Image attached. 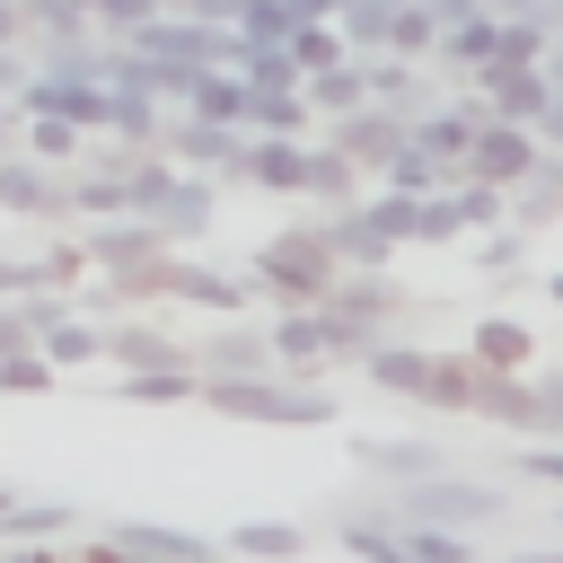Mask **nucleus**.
Segmentation results:
<instances>
[{
  "label": "nucleus",
  "instance_id": "6e6552de",
  "mask_svg": "<svg viewBox=\"0 0 563 563\" xmlns=\"http://www.w3.org/2000/svg\"><path fill=\"white\" fill-rule=\"evenodd\" d=\"M545 158H554V150H545L528 123H501V114H493V123L475 132V158H466V176H484V185H501V194H510V185H519V176H537Z\"/></svg>",
  "mask_w": 563,
  "mask_h": 563
},
{
  "label": "nucleus",
  "instance_id": "0eeeda50",
  "mask_svg": "<svg viewBox=\"0 0 563 563\" xmlns=\"http://www.w3.org/2000/svg\"><path fill=\"white\" fill-rule=\"evenodd\" d=\"M325 141H334V150H343L352 167H369V176H378V167H387V158H396V150L413 141V123H405L396 106H378V97H369V106L334 114V123H325Z\"/></svg>",
  "mask_w": 563,
  "mask_h": 563
},
{
  "label": "nucleus",
  "instance_id": "3c124183",
  "mask_svg": "<svg viewBox=\"0 0 563 563\" xmlns=\"http://www.w3.org/2000/svg\"><path fill=\"white\" fill-rule=\"evenodd\" d=\"M18 290H35V255H0V299H18Z\"/></svg>",
  "mask_w": 563,
  "mask_h": 563
},
{
  "label": "nucleus",
  "instance_id": "8fccbe9b",
  "mask_svg": "<svg viewBox=\"0 0 563 563\" xmlns=\"http://www.w3.org/2000/svg\"><path fill=\"white\" fill-rule=\"evenodd\" d=\"M167 9H185V18H202V26H238L246 0H167Z\"/></svg>",
  "mask_w": 563,
  "mask_h": 563
},
{
  "label": "nucleus",
  "instance_id": "a19ab883",
  "mask_svg": "<svg viewBox=\"0 0 563 563\" xmlns=\"http://www.w3.org/2000/svg\"><path fill=\"white\" fill-rule=\"evenodd\" d=\"M290 35H299L290 0H246L238 9V44H290Z\"/></svg>",
  "mask_w": 563,
  "mask_h": 563
},
{
  "label": "nucleus",
  "instance_id": "b1692460",
  "mask_svg": "<svg viewBox=\"0 0 563 563\" xmlns=\"http://www.w3.org/2000/svg\"><path fill=\"white\" fill-rule=\"evenodd\" d=\"M229 554L238 563H299L308 554V528L299 519H238L229 528Z\"/></svg>",
  "mask_w": 563,
  "mask_h": 563
},
{
  "label": "nucleus",
  "instance_id": "412c9836",
  "mask_svg": "<svg viewBox=\"0 0 563 563\" xmlns=\"http://www.w3.org/2000/svg\"><path fill=\"white\" fill-rule=\"evenodd\" d=\"M343 317H361V325H378V334H396V317H413V299L387 282V273H343L334 290H325Z\"/></svg>",
  "mask_w": 563,
  "mask_h": 563
},
{
  "label": "nucleus",
  "instance_id": "9d476101",
  "mask_svg": "<svg viewBox=\"0 0 563 563\" xmlns=\"http://www.w3.org/2000/svg\"><path fill=\"white\" fill-rule=\"evenodd\" d=\"M194 369H202V378H264V369H282V361H273V325L220 317V334L194 343Z\"/></svg>",
  "mask_w": 563,
  "mask_h": 563
},
{
  "label": "nucleus",
  "instance_id": "4468645a",
  "mask_svg": "<svg viewBox=\"0 0 563 563\" xmlns=\"http://www.w3.org/2000/svg\"><path fill=\"white\" fill-rule=\"evenodd\" d=\"M167 299H176V308H211V317H246L255 282H238V273H220V264H194V255H167Z\"/></svg>",
  "mask_w": 563,
  "mask_h": 563
},
{
  "label": "nucleus",
  "instance_id": "e433bc0d",
  "mask_svg": "<svg viewBox=\"0 0 563 563\" xmlns=\"http://www.w3.org/2000/svg\"><path fill=\"white\" fill-rule=\"evenodd\" d=\"M79 273H97L88 238H53V246L35 255V290H79Z\"/></svg>",
  "mask_w": 563,
  "mask_h": 563
},
{
  "label": "nucleus",
  "instance_id": "bf43d9fd",
  "mask_svg": "<svg viewBox=\"0 0 563 563\" xmlns=\"http://www.w3.org/2000/svg\"><path fill=\"white\" fill-rule=\"evenodd\" d=\"M545 299H554V308H563V273H545Z\"/></svg>",
  "mask_w": 563,
  "mask_h": 563
},
{
  "label": "nucleus",
  "instance_id": "de8ad7c7",
  "mask_svg": "<svg viewBox=\"0 0 563 563\" xmlns=\"http://www.w3.org/2000/svg\"><path fill=\"white\" fill-rule=\"evenodd\" d=\"M501 475H519V484H563V449H545V440H519V449L501 457Z\"/></svg>",
  "mask_w": 563,
  "mask_h": 563
},
{
  "label": "nucleus",
  "instance_id": "a18cd8bd",
  "mask_svg": "<svg viewBox=\"0 0 563 563\" xmlns=\"http://www.w3.org/2000/svg\"><path fill=\"white\" fill-rule=\"evenodd\" d=\"M158 9H167V0H97L88 18H97V35H106V44H123V35H141Z\"/></svg>",
  "mask_w": 563,
  "mask_h": 563
},
{
  "label": "nucleus",
  "instance_id": "dca6fc26",
  "mask_svg": "<svg viewBox=\"0 0 563 563\" xmlns=\"http://www.w3.org/2000/svg\"><path fill=\"white\" fill-rule=\"evenodd\" d=\"M352 466L378 475V484H422V475H449V449L440 440H352Z\"/></svg>",
  "mask_w": 563,
  "mask_h": 563
},
{
  "label": "nucleus",
  "instance_id": "9b49d317",
  "mask_svg": "<svg viewBox=\"0 0 563 563\" xmlns=\"http://www.w3.org/2000/svg\"><path fill=\"white\" fill-rule=\"evenodd\" d=\"M88 255H97V273H132V264H158V255H176V246H167L158 220L114 211V220H88Z\"/></svg>",
  "mask_w": 563,
  "mask_h": 563
},
{
  "label": "nucleus",
  "instance_id": "37998d69",
  "mask_svg": "<svg viewBox=\"0 0 563 563\" xmlns=\"http://www.w3.org/2000/svg\"><path fill=\"white\" fill-rule=\"evenodd\" d=\"M361 211H369V220H378V229H387L396 246H413V211H422V194H405V185H378V194H369Z\"/></svg>",
  "mask_w": 563,
  "mask_h": 563
},
{
  "label": "nucleus",
  "instance_id": "4d7b16f0",
  "mask_svg": "<svg viewBox=\"0 0 563 563\" xmlns=\"http://www.w3.org/2000/svg\"><path fill=\"white\" fill-rule=\"evenodd\" d=\"M510 563H563V545H519Z\"/></svg>",
  "mask_w": 563,
  "mask_h": 563
},
{
  "label": "nucleus",
  "instance_id": "79ce46f5",
  "mask_svg": "<svg viewBox=\"0 0 563 563\" xmlns=\"http://www.w3.org/2000/svg\"><path fill=\"white\" fill-rule=\"evenodd\" d=\"M343 53H352V44H343V26H334V18H325V26H299V35H290V62H299V79H308V70H334Z\"/></svg>",
  "mask_w": 563,
  "mask_h": 563
},
{
  "label": "nucleus",
  "instance_id": "13d9d810",
  "mask_svg": "<svg viewBox=\"0 0 563 563\" xmlns=\"http://www.w3.org/2000/svg\"><path fill=\"white\" fill-rule=\"evenodd\" d=\"M484 9H493V18H528L537 0H484Z\"/></svg>",
  "mask_w": 563,
  "mask_h": 563
},
{
  "label": "nucleus",
  "instance_id": "ea45409f",
  "mask_svg": "<svg viewBox=\"0 0 563 563\" xmlns=\"http://www.w3.org/2000/svg\"><path fill=\"white\" fill-rule=\"evenodd\" d=\"M528 440H563V369H528Z\"/></svg>",
  "mask_w": 563,
  "mask_h": 563
},
{
  "label": "nucleus",
  "instance_id": "7c9ffc66",
  "mask_svg": "<svg viewBox=\"0 0 563 563\" xmlns=\"http://www.w3.org/2000/svg\"><path fill=\"white\" fill-rule=\"evenodd\" d=\"M176 114H202V123H238L246 132V70H202Z\"/></svg>",
  "mask_w": 563,
  "mask_h": 563
},
{
  "label": "nucleus",
  "instance_id": "5701e85b",
  "mask_svg": "<svg viewBox=\"0 0 563 563\" xmlns=\"http://www.w3.org/2000/svg\"><path fill=\"white\" fill-rule=\"evenodd\" d=\"M273 361L290 369V378H317L334 352H325V325H317V308H282V325H273Z\"/></svg>",
  "mask_w": 563,
  "mask_h": 563
},
{
  "label": "nucleus",
  "instance_id": "603ef678",
  "mask_svg": "<svg viewBox=\"0 0 563 563\" xmlns=\"http://www.w3.org/2000/svg\"><path fill=\"white\" fill-rule=\"evenodd\" d=\"M0 44H26V0H0Z\"/></svg>",
  "mask_w": 563,
  "mask_h": 563
},
{
  "label": "nucleus",
  "instance_id": "f3484780",
  "mask_svg": "<svg viewBox=\"0 0 563 563\" xmlns=\"http://www.w3.org/2000/svg\"><path fill=\"white\" fill-rule=\"evenodd\" d=\"M440 79H466L475 88V70H493L501 62V18L493 9H475V18H457V26H440Z\"/></svg>",
  "mask_w": 563,
  "mask_h": 563
},
{
  "label": "nucleus",
  "instance_id": "5fc2aeb1",
  "mask_svg": "<svg viewBox=\"0 0 563 563\" xmlns=\"http://www.w3.org/2000/svg\"><path fill=\"white\" fill-rule=\"evenodd\" d=\"M537 70H545V88H554V106H563V35L545 44V62H537Z\"/></svg>",
  "mask_w": 563,
  "mask_h": 563
},
{
  "label": "nucleus",
  "instance_id": "2f4dec72",
  "mask_svg": "<svg viewBox=\"0 0 563 563\" xmlns=\"http://www.w3.org/2000/svg\"><path fill=\"white\" fill-rule=\"evenodd\" d=\"M361 176H369V167H352L334 141H317V158H308V202L343 211V202H361Z\"/></svg>",
  "mask_w": 563,
  "mask_h": 563
},
{
  "label": "nucleus",
  "instance_id": "aec40b11",
  "mask_svg": "<svg viewBox=\"0 0 563 563\" xmlns=\"http://www.w3.org/2000/svg\"><path fill=\"white\" fill-rule=\"evenodd\" d=\"M325 238H334V255H343V273H387V255H396V238L361 211V202H343V211H325Z\"/></svg>",
  "mask_w": 563,
  "mask_h": 563
},
{
  "label": "nucleus",
  "instance_id": "49530a36",
  "mask_svg": "<svg viewBox=\"0 0 563 563\" xmlns=\"http://www.w3.org/2000/svg\"><path fill=\"white\" fill-rule=\"evenodd\" d=\"M475 264H484V273H519V264H528V229H510V220L484 229V238H475Z\"/></svg>",
  "mask_w": 563,
  "mask_h": 563
},
{
  "label": "nucleus",
  "instance_id": "052dcab7",
  "mask_svg": "<svg viewBox=\"0 0 563 563\" xmlns=\"http://www.w3.org/2000/svg\"><path fill=\"white\" fill-rule=\"evenodd\" d=\"M554 158H563V150H554Z\"/></svg>",
  "mask_w": 563,
  "mask_h": 563
},
{
  "label": "nucleus",
  "instance_id": "a211bd4d",
  "mask_svg": "<svg viewBox=\"0 0 563 563\" xmlns=\"http://www.w3.org/2000/svg\"><path fill=\"white\" fill-rule=\"evenodd\" d=\"M466 361H475V369H501V378H528V369H537V334L493 308V317L466 325Z\"/></svg>",
  "mask_w": 563,
  "mask_h": 563
},
{
  "label": "nucleus",
  "instance_id": "ddd939ff",
  "mask_svg": "<svg viewBox=\"0 0 563 563\" xmlns=\"http://www.w3.org/2000/svg\"><path fill=\"white\" fill-rule=\"evenodd\" d=\"M176 167H202V176H229L238 167V150H246V132L238 123H202V114H167V141H158Z\"/></svg>",
  "mask_w": 563,
  "mask_h": 563
},
{
  "label": "nucleus",
  "instance_id": "cd10ccee",
  "mask_svg": "<svg viewBox=\"0 0 563 563\" xmlns=\"http://www.w3.org/2000/svg\"><path fill=\"white\" fill-rule=\"evenodd\" d=\"M79 528V501H62V493H44V501H9L0 510V545H26V537H70Z\"/></svg>",
  "mask_w": 563,
  "mask_h": 563
},
{
  "label": "nucleus",
  "instance_id": "f704fd0d",
  "mask_svg": "<svg viewBox=\"0 0 563 563\" xmlns=\"http://www.w3.org/2000/svg\"><path fill=\"white\" fill-rule=\"evenodd\" d=\"M114 396H132V405H185V396H202V369H123Z\"/></svg>",
  "mask_w": 563,
  "mask_h": 563
},
{
  "label": "nucleus",
  "instance_id": "864d4df0",
  "mask_svg": "<svg viewBox=\"0 0 563 563\" xmlns=\"http://www.w3.org/2000/svg\"><path fill=\"white\" fill-rule=\"evenodd\" d=\"M290 18L299 26H325V18H343V0H290Z\"/></svg>",
  "mask_w": 563,
  "mask_h": 563
},
{
  "label": "nucleus",
  "instance_id": "a878e982",
  "mask_svg": "<svg viewBox=\"0 0 563 563\" xmlns=\"http://www.w3.org/2000/svg\"><path fill=\"white\" fill-rule=\"evenodd\" d=\"M18 150L44 158V167H79V158H88V123H70V114H26V123H18Z\"/></svg>",
  "mask_w": 563,
  "mask_h": 563
},
{
  "label": "nucleus",
  "instance_id": "f257e3e1",
  "mask_svg": "<svg viewBox=\"0 0 563 563\" xmlns=\"http://www.w3.org/2000/svg\"><path fill=\"white\" fill-rule=\"evenodd\" d=\"M361 510H378V519H431V528H466V537H484V528H501L510 519V493H501V475H422V484H387V493H361Z\"/></svg>",
  "mask_w": 563,
  "mask_h": 563
},
{
  "label": "nucleus",
  "instance_id": "393cba45",
  "mask_svg": "<svg viewBox=\"0 0 563 563\" xmlns=\"http://www.w3.org/2000/svg\"><path fill=\"white\" fill-rule=\"evenodd\" d=\"M299 88H308V106H317V123H334V114H352V106H369V70H361V53H343L334 70H308Z\"/></svg>",
  "mask_w": 563,
  "mask_h": 563
},
{
  "label": "nucleus",
  "instance_id": "473e14b6",
  "mask_svg": "<svg viewBox=\"0 0 563 563\" xmlns=\"http://www.w3.org/2000/svg\"><path fill=\"white\" fill-rule=\"evenodd\" d=\"M457 238H475V220H466V202H457V185H440V194H422V211H413V246H457Z\"/></svg>",
  "mask_w": 563,
  "mask_h": 563
},
{
  "label": "nucleus",
  "instance_id": "7ed1b4c3",
  "mask_svg": "<svg viewBox=\"0 0 563 563\" xmlns=\"http://www.w3.org/2000/svg\"><path fill=\"white\" fill-rule=\"evenodd\" d=\"M334 282H343V255H334L325 220H299V229H282V238L255 246V290H273L282 308H317Z\"/></svg>",
  "mask_w": 563,
  "mask_h": 563
},
{
  "label": "nucleus",
  "instance_id": "c9c22d12",
  "mask_svg": "<svg viewBox=\"0 0 563 563\" xmlns=\"http://www.w3.org/2000/svg\"><path fill=\"white\" fill-rule=\"evenodd\" d=\"M466 413H493V422H510V431H528V378H501V369H475V396H466Z\"/></svg>",
  "mask_w": 563,
  "mask_h": 563
},
{
  "label": "nucleus",
  "instance_id": "f8f14e48",
  "mask_svg": "<svg viewBox=\"0 0 563 563\" xmlns=\"http://www.w3.org/2000/svg\"><path fill=\"white\" fill-rule=\"evenodd\" d=\"M475 88L493 97V114H501V123H528V132H537V123H545V106H554L545 70H537V62H510V53H501L493 70H475Z\"/></svg>",
  "mask_w": 563,
  "mask_h": 563
},
{
  "label": "nucleus",
  "instance_id": "4c0bfd02",
  "mask_svg": "<svg viewBox=\"0 0 563 563\" xmlns=\"http://www.w3.org/2000/svg\"><path fill=\"white\" fill-rule=\"evenodd\" d=\"M405 545H413V563H484L466 528H431V519H405Z\"/></svg>",
  "mask_w": 563,
  "mask_h": 563
},
{
  "label": "nucleus",
  "instance_id": "58836bf2",
  "mask_svg": "<svg viewBox=\"0 0 563 563\" xmlns=\"http://www.w3.org/2000/svg\"><path fill=\"white\" fill-rule=\"evenodd\" d=\"M396 9H405V0H343V18H334V26H343V44H352V53H378Z\"/></svg>",
  "mask_w": 563,
  "mask_h": 563
},
{
  "label": "nucleus",
  "instance_id": "6e6d98bb",
  "mask_svg": "<svg viewBox=\"0 0 563 563\" xmlns=\"http://www.w3.org/2000/svg\"><path fill=\"white\" fill-rule=\"evenodd\" d=\"M18 123H26V114H18V106H9V97H0V158H9V150H18Z\"/></svg>",
  "mask_w": 563,
  "mask_h": 563
},
{
  "label": "nucleus",
  "instance_id": "c756f323",
  "mask_svg": "<svg viewBox=\"0 0 563 563\" xmlns=\"http://www.w3.org/2000/svg\"><path fill=\"white\" fill-rule=\"evenodd\" d=\"M246 132H317L308 88H255L246 79Z\"/></svg>",
  "mask_w": 563,
  "mask_h": 563
},
{
  "label": "nucleus",
  "instance_id": "72a5a7b5",
  "mask_svg": "<svg viewBox=\"0 0 563 563\" xmlns=\"http://www.w3.org/2000/svg\"><path fill=\"white\" fill-rule=\"evenodd\" d=\"M378 53H405V62H431L440 53V18H431V0H405L396 18H387V44Z\"/></svg>",
  "mask_w": 563,
  "mask_h": 563
},
{
  "label": "nucleus",
  "instance_id": "09e8293b",
  "mask_svg": "<svg viewBox=\"0 0 563 563\" xmlns=\"http://www.w3.org/2000/svg\"><path fill=\"white\" fill-rule=\"evenodd\" d=\"M26 343H35V317H26V290H18V299H0V361L26 352Z\"/></svg>",
  "mask_w": 563,
  "mask_h": 563
},
{
  "label": "nucleus",
  "instance_id": "6ab92c4d",
  "mask_svg": "<svg viewBox=\"0 0 563 563\" xmlns=\"http://www.w3.org/2000/svg\"><path fill=\"white\" fill-rule=\"evenodd\" d=\"M211 202H220V176H202V167H176V194H167V211H158L167 246H194V238H211Z\"/></svg>",
  "mask_w": 563,
  "mask_h": 563
},
{
  "label": "nucleus",
  "instance_id": "4be33fe9",
  "mask_svg": "<svg viewBox=\"0 0 563 563\" xmlns=\"http://www.w3.org/2000/svg\"><path fill=\"white\" fill-rule=\"evenodd\" d=\"M97 132L158 150V141H167V97H150V88H106V123H97Z\"/></svg>",
  "mask_w": 563,
  "mask_h": 563
},
{
  "label": "nucleus",
  "instance_id": "423d86ee",
  "mask_svg": "<svg viewBox=\"0 0 563 563\" xmlns=\"http://www.w3.org/2000/svg\"><path fill=\"white\" fill-rule=\"evenodd\" d=\"M308 158H317L308 132H246L229 185H264V194H299V202H308Z\"/></svg>",
  "mask_w": 563,
  "mask_h": 563
},
{
  "label": "nucleus",
  "instance_id": "20e7f679",
  "mask_svg": "<svg viewBox=\"0 0 563 563\" xmlns=\"http://www.w3.org/2000/svg\"><path fill=\"white\" fill-rule=\"evenodd\" d=\"M0 211H9V220H35V229L79 220V211H70V167H44V158L9 150V158H0Z\"/></svg>",
  "mask_w": 563,
  "mask_h": 563
},
{
  "label": "nucleus",
  "instance_id": "39448f33",
  "mask_svg": "<svg viewBox=\"0 0 563 563\" xmlns=\"http://www.w3.org/2000/svg\"><path fill=\"white\" fill-rule=\"evenodd\" d=\"M97 537H106L114 554H132V563H229V537L167 528V519H106Z\"/></svg>",
  "mask_w": 563,
  "mask_h": 563
},
{
  "label": "nucleus",
  "instance_id": "c85d7f7f",
  "mask_svg": "<svg viewBox=\"0 0 563 563\" xmlns=\"http://www.w3.org/2000/svg\"><path fill=\"white\" fill-rule=\"evenodd\" d=\"M554 220H563V158H545L537 176H519V185H510V229H528V238H537V229H554Z\"/></svg>",
  "mask_w": 563,
  "mask_h": 563
},
{
  "label": "nucleus",
  "instance_id": "bb28decb",
  "mask_svg": "<svg viewBox=\"0 0 563 563\" xmlns=\"http://www.w3.org/2000/svg\"><path fill=\"white\" fill-rule=\"evenodd\" d=\"M35 352H44L53 369H97V361H106V325L70 308L62 325H44V334H35Z\"/></svg>",
  "mask_w": 563,
  "mask_h": 563
},
{
  "label": "nucleus",
  "instance_id": "c03bdc74",
  "mask_svg": "<svg viewBox=\"0 0 563 563\" xmlns=\"http://www.w3.org/2000/svg\"><path fill=\"white\" fill-rule=\"evenodd\" d=\"M53 378H62V369H53V361H44L35 343L0 361V396H53Z\"/></svg>",
  "mask_w": 563,
  "mask_h": 563
},
{
  "label": "nucleus",
  "instance_id": "f03ea898",
  "mask_svg": "<svg viewBox=\"0 0 563 563\" xmlns=\"http://www.w3.org/2000/svg\"><path fill=\"white\" fill-rule=\"evenodd\" d=\"M211 413L229 422H273V431H317V422H343V396L325 378H290V369H264V378H202Z\"/></svg>",
  "mask_w": 563,
  "mask_h": 563
},
{
  "label": "nucleus",
  "instance_id": "1a4fd4ad",
  "mask_svg": "<svg viewBox=\"0 0 563 563\" xmlns=\"http://www.w3.org/2000/svg\"><path fill=\"white\" fill-rule=\"evenodd\" d=\"M361 378H369V387H387V396H413V405H431L440 352H431V343H413V334H378V343L361 352Z\"/></svg>",
  "mask_w": 563,
  "mask_h": 563
},
{
  "label": "nucleus",
  "instance_id": "2eb2a0df",
  "mask_svg": "<svg viewBox=\"0 0 563 563\" xmlns=\"http://www.w3.org/2000/svg\"><path fill=\"white\" fill-rule=\"evenodd\" d=\"M106 361L114 369H194V343L167 334V325H150V317H114L106 325Z\"/></svg>",
  "mask_w": 563,
  "mask_h": 563
},
{
  "label": "nucleus",
  "instance_id": "680f3d73",
  "mask_svg": "<svg viewBox=\"0 0 563 563\" xmlns=\"http://www.w3.org/2000/svg\"><path fill=\"white\" fill-rule=\"evenodd\" d=\"M88 9H97V0H88Z\"/></svg>",
  "mask_w": 563,
  "mask_h": 563
}]
</instances>
